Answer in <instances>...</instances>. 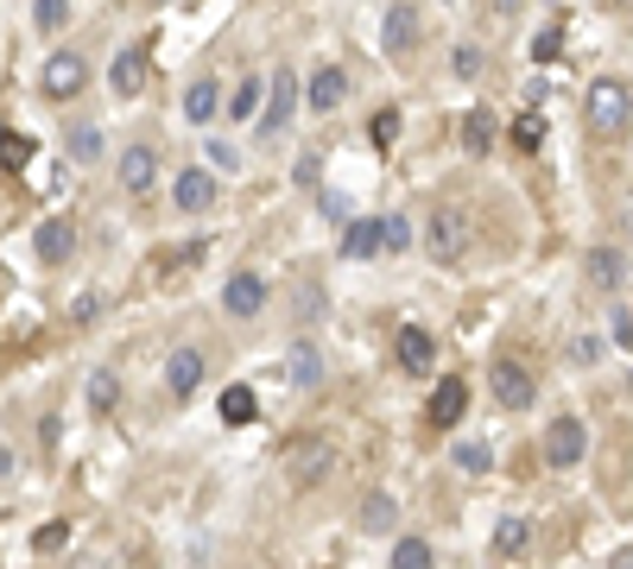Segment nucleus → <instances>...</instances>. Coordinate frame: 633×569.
I'll return each mask as SVG.
<instances>
[{
  "instance_id": "obj_24",
  "label": "nucleus",
  "mask_w": 633,
  "mask_h": 569,
  "mask_svg": "<svg viewBox=\"0 0 633 569\" xmlns=\"http://www.w3.org/2000/svg\"><path fill=\"white\" fill-rule=\"evenodd\" d=\"M260 108H266V77H241L228 96V120H254Z\"/></svg>"
},
{
  "instance_id": "obj_33",
  "label": "nucleus",
  "mask_w": 633,
  "mask_h": 569,
  "mask_svg": "<svg viewBox=\"0 0 633 569\" xmlns=\"http://www.w3.org/2000/svg\"><path fill=\"white\" fill-rule=\"evenodd\" d=\"M292 380L298 386H316V380H323V354H316L311 342H298L292 349Z\"/></svg>"
},
{
  "instance_id": "obj_5",
  "label": "nucleus",
  "mask_w": 633,
  "mask_h": 569,
  "mask_svg": "<svg viewBox=\"0 0 633 569\" xmlns=\"http://www.w3.org/2000/svg\"><path fill=\"white\" fill-rule=\"evenodd\" d=\"M538 450H545V462H552V469H576V462L590 455V424H583L576 412L552 418V431H545V443H538Z\"/></svg>"
},
{
  "instance_id": "obj_39",
  "label": "nucleus",
  "mask_w": 633,
  "mask_h": 569,
  "mask_svg": "<svg viewBox=\"0 0 633 569\" xmlns=\"http://www.w3.org/2000/svg\"><path fill=\"white\" fill-rule=\"evenodd\" d=\"M316 209H323V222H342V228H349V197H342V190H316Z\"/></svg>"
},
{
  "instance_id": "obj_28",
  "label": "nucleus",
  "mask_w": 633,
  "mask_h": 569,
  "mask_svg": "<svg viewBox=\"0 0 633 569\" xmlns=\"http://www.w3.org/2000/svg\"><path fill=\"white\" fill-rule=\"evenodd\" d=\"M115 405H120V373L115 367H96V373H89V412L108 418Z\"/></svg>"
},
{
  "instance_id": "obj_44",
  "label": "nucleus",
  "mask_w": 633,
  "mask_h": 569,
  "mask_svg": "<svg viewBox=\"0 0 633 569\" xmlns=\"http://www.w3.org/2000/svg\"><path fill=\"white\" fill-rule=\"evenodd\" d=\"M627 235H633V203H627Z\"/></svg>"
},
{
  "instance_id": "obj_7",
  "label": "nucleus",
  "mask_w": 633,
  "mask_h": 569,
  "mask_svg": "<svg viewBox=\"0 0 633 569\" xmlns=\"http://www.w3.org/2000/svg\"><path fill=\"white\" fill-rule=\"evenodd\" d=\"M298 115V77L279 63L273 77H266V108H260V134L273 139V134H285V120Z\"/></svg>"
},
{
  "instance_id": "obj_23",
  "label": "nucleus",
  "mask_w": 633,
  "mask_h": 569,
  "mask_svg": "<svg viewBox=\"0 0 633 569\" xmlns=\"http://www.w3.org/2000/svg\"><path fill=\"white\" fill-rule=\"evenodd\" d=\"M495 550L507 557V563H514V557H526V550H533V519H514V512H507V519L495 526Z\"/></svg>"
},
{
  "instance_id": "obj_13",
  "label": "nucleus",
  "mask_w": 633,
  "mask_h": 569,
  "mask_svg": "<svg viewBox=\"0 0 633 569\" xmlns=\"http://www.w3.org/2000/svg\"><path fill=\"white\" fill-rule=\"evenodd\" d=\"M216 171H178V184H172V203H178V216H210L216 209Z\"/></svg>"
},
{
  "instance_id": "obj_4",
  "label": "nucleus",
  "mask_w": 633,
  "mask_h": 569,
  "mask_svg": "<svg viewBox=\"0 0 633 569\" xmlns=\"http://www.w3.org/2000/svg\"><path fill=\"white\" fill-rule=\"evenodd\" d=\"M82 89H89V58H82V51H70V45H64V51H51V58H45V70H39V96L45 101H77Z\"/></svg>"
},
{
  "instance_id": "obj_3",
  "label": "nucleus",
  "mask_w": 633,
  "mask_h": 569,
  "mask_svg": "<svg viewBox=\"0 0 633 569\" xmlns=\"http://www.w3.org/2000/svg\"><path fill=\"white\" fill-rule=\"evenodd\" d=\"M330 469H337V443H330V436H298L292 450H285V481H292L298 493H311L316 481H330Z\"/></svg>"
},
{
  "instance_id": "obj_17",
  "label": "nucleus",
  "mask_w": 633,
  "mask_h": 569,
  "mask_svg": "<svg viewBox=\"0 0 633 569\" xmlns=\"http://www.w3.org/2000/svg\"><path fill=\"white\" fill-rule=\"evenodd\" d=\"M583 278H590L595 292H621V278H627L621 247H590V254H583Z\"/></svg>"
},
{
  "instance_id": "obj_38",
  "label": "nucleus",
  "mask_w": 633,
  "mask_h": 569,
  "mask_svg": "<svg viewBox=\"0 0 633 569\" xmlns=\"http://www.w3.org/2000/svg\"><path fill=\"white\" fill-rule=\"evenodd\" d=\"M203 158H210V171H228V177L241 171V158H235V146H228V139H203Z\"/></svg>"
},
{
  "instance_id": "obj_34",
  "label": "nucleus",
  "mask_w": 633,
  "mask_h": 569,
  "mask_svg": "<svg viewBox=\"0 0 633 569\" xmlns=\"http://www.w3.org/2000/svg\"><path fill=\"white\" fill-rule=\"evenodd\" d=\"M514 146L519 153H538V146H545V115H538V108H526V115L514 120Z\"/></svg>"
},
{
  "instance_id": "obj_6",
  "label": "nucleus",
  "mask_w": 633,
  "mask_h": 569,
  "mask_svg": "<svg viewBox=\"0 0 633 569\" xmlns=\"http://www.w3.org/2000/svg\"><path fill=\"white\" fill-rule=\"evenodd\" d=\"M488 393H495L507 412H526L538 399V380H533V367H519L514 354H500L495 367H488Z\"/></svg>"
},
{
  "instance_id": "obj_8",
  "label": "nucleus",
  "mask_w": 633,
  "mask_h": 569,
  "mask_svg": "<svg viewBox=\"0 0 633 569\" xmlns=\"http://www.w3.org/2000/svg\"><path fill=\"white\" fill-rule=\"evenodd\" d=\"M266 297H273L266 273H228V285H222V311L235 316V323H247V316L266 311Z\"/></svg>"
},
{
  "instance_id": "obj_19",
  "label": "nucleus",
  "mask_w": 633,
  "mask_h": 569,
  "mask_svg": "<svg viewBox=\"0 0 633 569\" xmlns=\"http://www.w3.org/2000/svg\"><path fill=\"white\" fill-rule=\"evenodd\" d=\"M184 115L197 120V127H210V120L222 115V82L216 77H197L191 89H184Z\"/></svg>"
},
{
  "instance_id": "obj_32",
  "label": "nucleus",
  "mask_w": 633,
  "mask_h": 569,
  "mask_svg": "<svg viewBox=\"0 0 633 569\" xmlns=\"http://www.w3.org/2000/svg\"><path fill=\"white\" fill-rule=\"evenodd\" d=\"M450 462H456L462 474H488V469H495V450H488V443H456Z\"/></svg>"
},
{
  "instance_id": "obj_37",
  "label": "nucleus",
  "mask_w": 633,
  "mask_h": 569,
  "mask_svg": "<svg viewBox=\"0 0 633 569\" xmlns=\"http://www.w3.org/2000/svg\"><path fill=\"white\" fill-rule=\"evenodd\" d=\"M450 70H456V77H462V82H475V77H481V70H488V58H481L475 45H456V51H450Z\"/></svg>"
},
{
  "instance_id": "obj_18",
  "label": "nucleus",
  "mask_w": 633,
  "mask_h": 569,
  "mask_svg": "<svg viewBox=\"0 0 633 569\" xmlns=\"http://www.w3.org/2000/svg\"><path fill=\"white\" fill-rule=\"evenodd\" d=\"M32 247H39V259H45V266H64V259H70V247H77V228H70L64 216H51V222H39Z\"/></svg>"
},
{
  "instance_id": "obj_10",
  "label": "nucleus",
  "mask_w": 633,
  "mask_h": 569,
  "mask_svg": "<svg viewBox=\"0 0 633 569\" xmlns=\"http://www.w3.org/2000/svg\"><path fill=\"white\" fill-rule=\"evenodd\" d=\"M412 45H418V0H387V13H380V51L406 58Z\"/></svg>"
},
{
  "instance_id": "obj_43",
  "label": "nucleus",
  "mask_w": 633,
  "mask_h": 569,
  "mask_svg": "<svg viewBox=\"0 0 633 569\" xmlns=\"http://www.w3.org/2000/svg\"><path fill=\"white\" fill-rule=\"evenodd\" d=\"M608 569H633V545H627V550H614V557H608Z\"/></svg>"
},
{
  "instance_id": "obj_35",
  "label": "nucleus",
  "mask_w": 633,
  "mask_h": 569,
  "mask_svg": "<svg viewBox=\"0 0 633 569\" xmlns=\"http://www.w3.org/2000/svg\"><path fill=\"white\" fill-rule=\"evenodd\" d=\"M64 20H70V0H32V26L39 32H64Z\"/></svg>"
},
{
  "instance_id": "obj_14",
  "label": "nucleus",
  "mask_w": 633,
  "mask_h": 569,
  "mask_svg": "<svg viewBox=\"0 0 633 569\" xmlns=\"http://www.w3.org/2000/svg\"><path fill=\"white\" fill-rule=\"evenodd\" d=\"M203 373H210L203 349H172V361H165V393H172V399H197Z\"/></svg>"
},
{
  "instance_id": "obj_1",
  "label": "nucleus",
  "mask_w": 633,
  "mask_h": 569,
  "mask_svg": "<svg viewBox=\"0 0 633 569\" xmlns=\"http://www.w3.org/2000/svg\"><path fill=\"white\" fill-rule=\"evenodd\" d=\"M583 127L595 139H621L633 127V89L621 77H595L583 89Z\"/></svg>"
},
{
  "instance_id": "obj_16",
  "label": "nucleus",
  "mask_w": 633,
  "mask_h": 569,
  "mask_svg": "<svg viewBox=\"0 0 633 569\" xmlns=\"http://www.w3.org/2000/svg\"><path fill=\"white\" fill-rule=\"evenodd\" d=\"M393 349H399V367L412 373V380H425V373H431V354H437V342H431V330H425V323H406Z\"/></svg>"
},
{
  "instance_id": "obj_27",
  "label": "nucleus",
  "mask_w": 633,
  "mask_h": 569,
  "mask_svg": "<svg viewBox=\"0 0 633 569\" xmlns=\"http://www.w3.org/2000/svg\"><path fill=\"white\" fill-rule=\"evenodd\" d=\"M412 241H418V228H412V216H380V254H412Z\"/></svg>"
},
{
  "instance_id": "obj_30",
  "label": "nucleus",
  "mask_w": 633,
  "mask_h": 569,
  "mask_svg": "<svg viewBox=\"0 0 633 569\" xmlns=\"http://www.w3.org/2000/svg\"><path fill=\"white\" fill-rule=\"evenodd\" d=\"M399 134H406V115H399V108H374V120H368V139H374L380 153H387V146H399Z\"/></svg>"
},
{
  "instance_id": "obj_22",
  "label": "nucleus",
  "mask_w": 633,
  "mask_h": 569,
  "mask_svg": "<svg viewBox=\"0 0 633 569\" xmlns=\"http://www.w3.org/2000/svg\"><path fill=\"white\" fill-rule=\"evenodd\" d=\"M342 254L349 259H374L380 254V216H361L342 228Z\"/></svg>"
},
{
  "instance_id": "obj_25",
  "label": "nucleus",
  "mask_w": 633,
  "mask_h": 569,
  "mask_svg": "<svg viewBox=\"0 0 633 569\" xmlns=\"http://www.w3.org/2000/svg\"><path fill=\"white\" fill-rule=\"evenodd\" d=\"M462 153H495V115L488 108H475V115H462Z\"/></svg>"
},
{
  "instance_id": "obj_26",
  "label": "nucleus",
  "mask_w": 633,
  "mask_h": 569,
  "mask_svg": "<svg viewBox=\"0 0 633 569\" xmlns=\"http://www.w3.org/2000/svg\"><path fill=\"white\" fill-rule=\"evenodd\" d=\"M387 569H437L431 538H399V545H393V557H387Z\"/></svg>"
},
{
  "instance_id": "obj_2",
  "label": "nucleus",
  "mask_w": 633,
  "mask_h": 569,
  "mask_svg": "<svg viewBox=\"0 0 633 569\" xmlns=\"http://www.w3.org/2000/svg\"><path fill=\"white\" fill-rule=\"evenodd\" d=\"M475 247V222L462 203H437L431 222H425V254L437 259V266H456V259Z\"/></svg>"
},
{
  "instance_id": "obj_11",
  "label": "nucleus",
  "mask_w": 633,
  "mask_h": 569,
  "mask_svg": "<svg viewBox=\"0 0 633 569\" xmlns=\"http://www.w3.org/2000/svg\"><path fill=\"white\" fill-rule=\"evenodd\" d=\"M342 101H349V70H342V63H316L311 82H304V108H311V115H330Z\"/></svg>"
},
{
  "instance_id": "obj_29",
  "label": "nucleus",
  "mask_w": 633,
  "mask_h": 569,
  "mask_svg": "<svg viewBox=\"0 0 633 569\" xmlns=\"http://www.w3.org/2000/svg\"><path fill=\"white\" fill-rule=\"evenodd\" d=\"M26 165H32V134L0 127V171H26Z\"/></svg>"
},
{
  "instance_id": "obj_36",
  "label": "nucleus",
  "mask_w": 633,
  "mask_h": 569,
  "mask_svg": "<svg viewBox=\"0 0 633 569\" xmlns=\"http://www.w3.org/2000/svg\"><path fill=\"white\" fill-rule=\"evenodd\" d=\"M564 354H571V367H595V361L608 354V342H602V335H576V342H571Z\"/></svg>"
},
{
  "instance_id": "obj_41",
  "label": "nucleus",
  "mask_w": 633,
  "mask_h": 569,
  "mask_svg": "<svg viewBox=\"0 0 633 569\" xmlns=\"http://www.w3.org/2000/svg\"><path fill=\"white\" fill-rule=\"evenodd\" d=\"M614 342H627L633 349V311H614Z\"/></svg>"
},
{
  "instance_id": "obj_40",
  "label": "nucleus",
  "mask_w": 633,
  "mask_h": 569,
  "mask_svg": "<svg viewBox=\"0 0 633 569\" xmlns=\"http://www.w3.org/2000/svg\"><path fill=\"white\" fill-rule=\"evenodd\" d=\"M557 51H564V32H557V26H545V32L533 39V58H538V63H552Z\"/></svg>"
},
{
  "instance_id": "obj_15",
  "label": "nucleus",
  "mask_w": 633,
  "mask_h": 569,
  "mask_svg": "<svg viewBox=\"0 0 633 569\" xmlns=\"http://www.w3.org/2000/svg\"><path fill=\"white\" fill-rule=\"evenodd\" d=\"M462 412H469V386L462 380H437V393H431V431H456L462 424Z\"/></svg>"
},
{
  "instance_id": "obj_21",
  "label": "nucleus",
  "mask_w": 633,
  "mask_h": 569,
  "mask_svg": "<svg viewBox=\"0 0 633 569\" xmlns=\"http://www.w3.org/2000/svg\"><path fill=\"white\" fill-rule=\"evenodd\" d=\"M356 526L374 531V538H380V531H393L399 526V500H393V493H368V500H361V512H356Z\"/></svg>"
},
{
  "instance_id": "obj_31",
  "label": "nucleus",
  "mask_w": 633,
  "mask_h": 569,
  "mask_svg": "<svg viewBox=\"0 0 633 569\" xmlns=\"http://www.w3.org/2000/svg\"><path fill=\"white\" fill-rule=\"evenodd\" d=\"M64 153L77 158V165H96V158H101V127H70Z\"/></svg>"
},
{
  "instance_id": "obj_42",
  "label": "nucleus",
  "mask_w": 633,
  "mask_h": 569,
  "mask_svg": "<svg viewBox=\"0 0 633 569\" xmlns=\"http://www.w3.org/2000/svg\"><path fill=\"white\" fill-rule=\"evenodd\" d=\"M64 538H70V531H64V526H39V550H58Z\"/></svg>"
},
{
  "instance_id": "obj_9",
  "label": "nucleus",
  "mask_w": 633,
  "mask_h": 569,
  "mask_svg": "<svg viewBox=\"0 0 633 569\" xmlns=\"http://www.w3.org/2000/svg\"><path fill=\"white\" fill-rule=\"evenodd\" d=\"M146 77H153V51H146V45H120L115 63H108V89L127 101V96H139V89H146Z\"/></svg>"
},
{
  "instance_id": "obj_12",
  "label": "nucleus",
  "mask_w": 633,
  "mask_h": 569,
  "mask_svg": "<svg viewBox=\"0 0 633 569\" xmlns=\"http://www.w3.org/2000/svg\"><path fill=\"white\" fill-rule=\"evenodd\" d=\"M115 184L127 190V197H146L158 184V153L153 146H127V153L115 158Z\"/></svg>"
},
{
  "instance_id": "obj_20",
  "label": "nucleus",
  "mask_w": 633,
  "mask_h": 569,
  "mask_svg": "<svg viewBox=\"0 0 633 569\" xmlns=\"http://www.w3.org/2000/svg\"><path fill=\"white\" fill-rule=\"evenodd\" d=\"M216 412H222V424H228V431H241V424H254V418H260V399H254V386H228V393L216 399Z\"/></svg>"
}]
</instances>
